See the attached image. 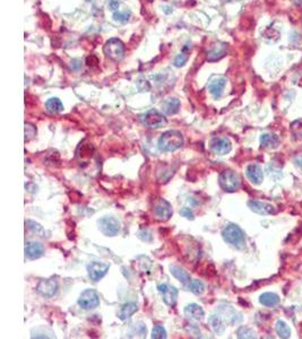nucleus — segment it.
Listing matches in <instances>:
<instances>
[{
  "label": "nucleus",
  "mask_w": 302,
  "mask_h": 339,
  "mask_svg": "<svg viewBox=\"0 0 302 339\" xmlns=\"http://www.w3.org/2000/svg\"><path fill=\"white\" fill-rule=\"evenodd\" d=\"M184 145V136L178 130H167L163 132L158 141V147L161 152H174Z\"/></svg>",
  "instance_id": "obj_1"
},
{
  "label": "nucleus",
  "mask_w": 302,
  "mask_h": 339,
  "mask_svg": "<svg viewBox=\"0 0 302 339\" xmlns=\"http://www.w3.org/2000/svg\"><path fill=\"white\" fill-rule=\"evenodd\" d=\"M222 236L226 243L233 245L239 250H242L246 247L244 231L236 224H227L222 231Z\"/></svg>",
  "instance_id": "obj_2"
},
{
  "label": "nucleus",
  "mask_w": 302,
  "mask_h": 339,
  "mask_svg": "<svg viewBox=\"0 0 302 339\" xmlns=\"http://www.w3.org/2000/svg\"><path fill=\"white\" fill-rule=\"evenodd\" d=\"M140 121L145 127H148L151 129H159L166 126L167 120L164 117L163 113L155 109H151L140 115Z\"/></svg>",
  "instance_id": "obj_3"
},
{
  "label": "nucleus",
  "mask_w": 302,
  "mask_h": 339,
  "mask_svg": "<svg viewBox=\"0 0 302 339\" xmlns=\"http://www.w3.org/2000/svg\"><path fill=\"white\" fill-rule=\"evenodd\" d=\"M219 182L221 188L226 192H234L240 188L241 181L239 176L233 171L226 170L220 174Z\"/></svg>",
  "instance_id": "obj_4"
},
{
  "label": "nucleus",
  "mask_w": 302,
  "mask_h": 339,
  "mask_svg": "<svg viewBox=\"0 0 302 339\" xmlns=\"http://www.w3.org/2000/svg\"><path fill=\"white\" fill-rule=\"evenodd\" d=\"M104 54L115 62L120 61L125 55V46L119 39H110L103 48Z\"/></svg>",
  "instance_id": "obj_5"
},
{
  "label": "nucleus",
  "mask_w": 302,
  "mask_h": 339,
  "mask_svg": "<svg viewBox=\"0 0 302 339\" xmlns=\"http://www.w3.org/2000/svg\"><path fill=\"white\" fill-rule=\"evenodd\" d=\"M78 305L83 310H94L100 305V296L94 289H85L78 299Z\"/></svg>",
  "instance_id": "obj_6"
},
{
  "label": "nucleus",
  "mask_w": 302,
  "mask_h": 339,
  "mask_svg": "<svg viewBox=\"0 0 302 339\" xmlns=\"http://www.w3.org/2000/svg\"><path fill=\"white\" fill-rule=\"evenodd\" d=\"M58 288H59L58 281L55 277H51L48 279H42V281L39 283L36 290H38V293L40 294V295L50 299V297H54L55 294H57Z\"/></svg>",
  "instance_id": "obj_7"
},
{
  "label": "nucleus",
  "mask_w": 302,
  "mask_h": 339,
  "mask_svg": "<svg viewBox=\"0 0 302 339\" xmlns=\"http://www.w3.org/2000/svg\"><path fill=\"white\" fill-rule=\"evenodd\" d=\"M99 229L104 235L114 236L120 231V223L114 217H103L99 221Z\"/></svg>",
  "instance_id": "obj_8"
},
{
  "label": "nucleus",
  "mask_w": 302,
  "mask_h": 339,
  "mask_svg": "<svg viewBox=\"0 0 302 339\" xmlns=\"http://www.w3.org/2000/svg\"><path fill=\"white\" fill-rule=\"evenodd\" d=\"M154 214L159 221H169L173 214L172 207L169 201L164 199H158L154 205Z\"/></svg>",
  "instance_id": "obj_9"
},
{
  "label": "nucleus",
  "mask_w": 302,
  "mask_h": 339,
  "mask_svg": "<svg viewBox=\"0 0 302 339\" xmlns=\"http://www.w3.org/2000/svg\"><path fill=\"white\" fill-rule=\"evenodd\" d=\"M110 266L108 263L99 262V261H93L87 266L88 276L92 281L99 282L100 279H102L106 276L108 271H109Z\"/></svg>",
  "instance_id": "obj_10"
},
{
  "label": "nucleus",
  "mask_w": 302,
  "mask_h": 339,
  "mask_svg": "<svg viewBox=\"0 0 302 339\" xmlns=\"http://www.w3.org/2000/svg\"><path fill=\"white\" fill-rule=\"evenodd\" d=\"M216 312L222 316L225 323L229 325H236V323L240 322L242 320L241 314L237 310H234L233 308L227 307V305H223V307H219Z\"/></svg>",
  "instance_id": "obj_11"
},
{
  "label": "nucleus",
  "mask_w": 302,
  "mask_h": 339,
  "mask_svg": "<svg viewBox=\"0 0 302 339\" xmlns=\"http://www.w3.org/2000/svg\"><path fill=\"white\" fill-rule=\"evenodd\" d=\"M159 292L162 294L164 303L169 307H174L178 300V289L167 284H161L158 286Z\"/></svg>",
  "instance_id": "obj_12"
},
{
  "label": "nucleus",
  "mask_w": 302,
  "mask_h": 339,
  "mask_svg": "<svg viewBox=\"0 0 302 339\" xmlns=\"http://www.w3.org/2000/svg\"><path fill=\"white\" fill-rule=\"evenodd\" d=\"M211 150L218 155H225L232 150L231 141L224 137H218L211 141Z\"/></svg>",
  "instance_id": "obj_13"
},
{
  "label": "nucleus",
  "mask_w": 302,
  "mask_h": 339,
  "mask_svg": "<svg viewBox=\"0 0 302 339\" xmlns=\"http://www.w3.org/2000/svg\"><path fill=\"white\" fill-rule=\"evenodd\" d=\"M44 253L43 245L39 242H26L25 244V257L29 260L39 259Z\"/></svg>",
  "instance_id": "obj_14"
},
{
  "label": "nucleus",
  "mask_w": 302,
  "mask_h": 339,
  "mask_svg": "<svg viewBox=\"0 0 302 339\" xmlns=\"http://www.w3.org/2000/svg\"><path fill=\"white\" fill-rule=\"evenodd\" d=\"M248 206L253 213H256L258 215H271L275 211L273 205L263 203V201H258V200H250L248 203Z\"/></svg>",
  "instance_id": "obj_15"
},
{
  "label": "nucleus",
  "mask_w": 302,
  "mask_h": 339,
  "mask_svg": "<svg viewBox=\"0 0 302 339\" xmlns=\"http://www.w3.org/2000/svg\"><path fill=\"white\" fill-rule=\"evenodd\" d=\"M246 174H247V178L253 184L258 185L264 180L263 169L258 164H250V165H248L247 169H246Z\"/></svg>",
  "instance_id": "obj_16"
},
{
  "label": "nucleus",
  "mask_w": 302,
  "mask_h": 339,
  "mask_svg": "<svg viewBox=\"0 0 302 339\" xmlns=\"http://www.w3.org/2000/svg\"><path fill=\"white\" fill-rule=\"evenodd\" d=\"M226 86V79L224 77H218L214 78L213 80H211V83L208 84V91L212 95L214 96V99L221 98L223 94V91Z\"/></svg>",
  "instance_id": "obj_17"
},
{
  "label": "nucleus",
  "mask_w": 302,
  "mask_h": 339,
  "mask_svg": "<svg viewBox=\"0 0 302 339\" xmlns=\"http://www.w3.org/2000/svg\"><path fill=\"white\" fill-rule=\"evenodd\" d=\"M226 44L225 43H216L210 50L207 51V60L211 62L218 61L226 54Z\"/></svg>",
  "instance_id": "obj_18"
},
{
  "label": "nucleus",
  "mask_w": 302,
  "mask_h": 339,
  "mask_svg": "<svg viewBox=\"0 0 302 339\" xmlns=\"http://www.w3.org/2000/svg\"><path fill=\"white\" fill-rule=\"evenodd\" d=\"M208 323H210V327L211 329L213 330V333L216 335H221L224 333L225 328H226V323L221 315H220L218 312H215V313L212 314L210 316V319H208Z\"/></svg>",
  "instance_id": "obj_19"
},
{
  "label": "nucleus",
  "mask_w": 302,
  "mask_h": 339,
  "mask_svg": "<svg viewBox=\"0 0 302 339\" xmlns=\"http://www.w3.org/2000/svg\"><path fill=\"white\" fill-rule=\"evenodd\" d=\"M260 145L266 150H274V148L278 147L279 138L275 133H263L260 136Z\"/></svg>",
  "instance_id": "obj_20"
},
{
  "label": "nucleus",
  "mask_w": 302,
  "mask_h": 339,
  "mask_svg": "<svg viewBox=\"0 0 302 339\" xmlns=\"http://www.w3.org/2000/svg\"><path fill=\"white\" fill-rule=\"evenodd\" d=\"M185 314L187 318L192 319V320H201L204 318V310L200 305L196 303L188 304L187 307L185 308Z\"/></svg>",
  "instance_id": "obj_21"
},
{
  "label": "nucleus",
  "mask_w": 302,
  "mask_h": 339,
  "mask_svg": "<svg viewBox=\"0 0 302 339\" xmlns=\"http://www.w3.org/2000/svg\"><path fill=\"white\" fill-rule=\"evenodd\" d=\"M179 109H180V101L178 99H167L162 103V110L163 112L167 115L176 114Z\"/></svg>",
  "instance_id": "obj_22"
},
{
  "label": "nucleus",
  "mask_w": 302,
  "mask_h": 339,
  "mask_svg": "<svg viewBox=\"0 0 302 339\" xmlns=\"http://www.w3.org/2000/svg\"><path fill=\"white\" fill-rule=\"evenodd\" d=\"M137 310H138V307H137V304L132 303V302H129V303H126V304L122 305V307L120 308V310H119V312H118L119 319L122 320V321H125V320L129 319L133 314H135Z\"/></svg>",
  "instance_id": "obj_23"
},
{
  "label": "nucleus",
  "mask_w": 302,
  "mask_h": 339,
  "mask_svg": "<svg viewBox=\"0 0 302 339\" xmlns=\"http://www.w3.org/2000/svg\"><path fill=\"white\" fill-rule=\"evenodd\" d=\"M190 50H192V44L189 42L186 44V46L182 48V50L180 53H179L176 58H174V61H173V65L176 67H184L186 63H187L188 59H189V53H190Z\"/></svg>",
  "instance_id": "obj_24"
},
{
  "label": "nucleus",
  "mask_w": 302,
  "mask_h": 339,
  "mask_svg": "<svg viewBox=\"0 0 302 339\" xmlns=\"http://www.w3.org/2000/svg\"><path fill=\"white\" fill-rule=\"evenodd\" d=\"M259 302L264 307L273 308L279 303V296L274 293H264L259 296Z\"/></svg>",
  "instance_id": "obj_25"
},
{
  "label": "nucleus",
  "mask_w": 302,
  "mask_h": 339,
  "mask_svg": "<svg viewBox=\"0 0 302 339\" xmlns=\"http://www.w3.org/2000/svg\"><path fill=\"white\" fill-rule=\"evenodd\" d=\"M46 109L49 113H60L63 111V104L58 98H51L46 102Z\"/></svg>",
  "instance_id": "obj_26"
},
{
  "label": "nucleus",
  "mask_w": 302,
  "mask_h": 339,
  "mask_svg": "<svg viewBox=\"0 0 302 339\" xmlns=\"http://www.w3.org/2000/svg\"><path fill=\"white\" fill-rule=\"evenodd\" d=\"M170 270H171V274H172L178 281H180L182 284L190 283V275L184 269V268H181L179 266H171Z\"/></svg>",
  "instance_id": "obj_27"
},
{
  "label": "nucleus",
  "mask_w": 302,
  "mask_h": 339,
  "mask_svg": "<svg viewBox=\"0 0 302 339\" xmlns=\"http://www.w3.org/2000/svg\"><path fill=\"white\" fill-rule=\"evenodd\" d=\"M275 330H276V334L278 335V337L281 338H290L291 336V329L288 326V323L283 321V320H278L276 322V326H275Z\"/></svg>",
  "instance_id": "obj_28"
},
{
  "label": "nucleus",
  "mask_w": 302,
  "mask_h": 339,
  "mask_svg": "<svg viewBox=\"0 0 302 339\" xmlns=\"http://www.w3.org/2000/svg\"><path fill=\"white\" fill-rule=\"evenodd\" d=\"M189 289L190 292H192L196 295H201L205 292V285L200 281H190L189 283Z\"/></svg>",
  "instance_id": "obj_29"
},
{
  "label": "nucleus",
  "mask_w": 302,
  "mask_h": 339,
  "mask_svg": "<svg viewBox=\"0 0 302 339\" xmlns=\"http://www.w3.org/2000/svg\"><path fill=\"white\" fill-rule=\"evenodd\" d=\"M130 16H132V12L130 10H124V12H114L113 13V20L119 22V23H126L129 21Z\"/></svg>",
  "instance_id": "obj_30"
},
{
  "label": "nucleus",
  "mask_w": 302,
  "mask_h": 339,
  "mask_svg": "<svg viewBox=\"0 0 302 339\" xmlns=\"http://www.w3.org/2000/svg\"><path fill=\"white\" fill-rule=\"evenodd\" d=\"M238 338H256V335L250 328H247L245 326H241L237 331Z\"/></svg>",
  "instance_id": "obj_31"
},
{
  "label": "nucleus",
  "mask_w": 302,
  "mask_h": 339,
  "mask_svg": "<svg viewBox=\"0 0 302 339\" xmlns=\"http://www.w3.org/2000/svg\"><path fill=\"white\" fill-rule=\"evenodd\" d=\"M152 338L154 339H163L166 338V331L162 326H156L152 330Z\"/></svg>",
  "instance_id": "obj_32"
},
{
  "label": "nucleus",
  "mask_w": 302,
  "mask_h": 339,
  "mask_svg": "<svg viewBox=\"0 0 302 339\" xmlns=\"http://www.w3.org/2000/svg\"><path fill=\"white\" fill-rule=\"evenodd\" d=\"M35 132H36V130H35L34 126H32L29 124H25V136H26L25 140L32 139L33 137L35 136Z\"/></svg>",
  "instance_id": "obj_33"
},
{
  "label": "nucleus",
  "mask_w": 302,
  "mask_h": 339,
  "mask_svg": "<svg viewBox=\"0 0 302 339\" xmlns=\"http://www.w3.org/2000/svg\"><path fill=\"white\" fill-rule=\"evenodd\" d=\"M26 225L28 226V229L33 231V232L36 233V234H42L43 233V227L41 226L40 224L35 222H32V221H27L26 222Z\"/></svg>",
  "instance_id": "obj_34"
},
{
  "label": "nucleus",
  "mask_w": 302,
  "mask_h": 339,
  "mask_svg": "<svg viewBox=\"0 0 302 339\" xmlns=\"http://www.w3.org/2000/svg\"><path fill=\"white\" fill-rule=\"evenodd\" d=\"M180 214L184 216V217L186 218H188V219H193V213H192V210L190 209V208H187V207H184L182 209L180 210Z\"/></svg>",
  "instance_id": "obj_35"
},
{
  "label": "nucleus",
  "mask_w": 302,
  "mask_h": 339,
  "mask_svg": "<svg viewBox=\"0 0 302 339\" xmlns=\"http://www.w3.org/2000/svg\"><path fill=\"white\" fill-rule=\"evenodd\" d=\"M70 68L75 70V72H78L82 68V61L78 60V59H74L72 63H70Z\"/></svg>",
  "instance_id": "obj_36"
},
{
  "label": "nucleus",
  "mask_w": 302,
  "mask_h": 339,
  "mask_svg": "<svg viewBox=\"0 0 302 339\" xmlns=\"http://www.w3.org/2000/svg\"><path fill=\"white\" fill-rule=\"evenodd\" d=\"M109 6H110V8H111V10H112V12H117L119 6H120V1H119V0H110Z\"/></svg>",
  "instance_id": "obj_37"
},
{
  "label": "nucleus",
  "mask_w": 302,
  "mask_h": 339,
  "mask_svg": "<svg viewBox=\"0 0 302 339\" xmlns=\"http://www.w3.org/2000/svg\"><path fill=\"white\" fill-rule=\"evenodd\" d=\"M294 163H296L297 165L302 170V156H298V157H296V159H294Z\"/></svg>",
  "instance_id": "obj_38"
},
{
  "label": "nucleus",
  "mask_w": 302,
  "mask_h": 339,
  "mask_svg": "<svg viewBox=\"0 0 302 339\" xmlns=\"http://www.w3.org/2000/svg\"><path fill=\"white\" fill-rule=\"evenodd\" d=\"M294 3H297V5H301L302 3V0H293Z\"/></svg>",
  "instance_id": "obj_39"
}]
</instances>
